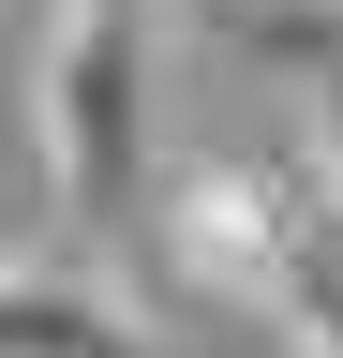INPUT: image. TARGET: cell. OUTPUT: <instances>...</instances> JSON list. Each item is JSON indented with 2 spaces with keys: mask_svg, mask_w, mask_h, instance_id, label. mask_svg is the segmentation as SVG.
<instances>
[{
  "mask_svg": "<svg viewBox=\"0 0 343 358\" xmlns=\"http://www.w3.org/2000/svg\"><path fill=\"white\" fill-rule=\"evenodd\" d=\"M30 164L75 224L149 194V0H45L30 15Z\"/></svg>",
  "mask_w": 343,
  "mask_h": 358,
  "instance_id": "cell-1",
  "label": "cell"
},
{
  "mask_svg": "<svg viewBox=\"0 0 343 358\" xmlns=\"http://www.w3.org/2000/svg\"><path fill=\"white\" fill-rule=\"evenodd\" d=\"M314 224H328V194H314L298 164H194L180 194H164V254H180V268H194L209 299H239V313H269Z\"/></svg>",
  "mask_w": 343,
  "mask_h": 358,
  "instance_id": "cell-2",
  "label": "cell"
},
{
  "mask_svg": "<svg viewBox=\"0 0 343 358\" xmlns=\"http://www.w3.org/2000/svg\"><path fill=\"white\" fill-rule=\"evenodd\" d=\"M0 358H149L135 299L75 254H0Z\"/></svg>",
  "mask_w": 343,
  "mask_h": 358,
  "instance_id": "cell-3",
  "label": "cell"
},
{
  "mask_svg": "<svg viewBox=\"0 0 343 358\" xmlns=\"http://www.w3.org/2000/svg\"><path fill=\"white\" fill-rule=\"evenodd\" d=\"M239 60H269L284 90H328L343 75V0H194Z\"/></svg>",
  "mask_w": 343,
  "mask_h": 358,
  "instance_id": "cell-4",
  "label": "cell"
},
{
  "mask_svg": "<svg viewBox=\"0 0 343 358\" xmlns=\"http://www.w3.org/2000/svg\"><path fill=\"white\" fill-rule=\"evenodd\" d=\"M269 329H284V358H343V209L298 239V268H284V299H269Z\"/></svg>",
  "mask_w": 343,
  "mask_h": 358,
  "instance_id": "cell-5",
  "label": "cell"
},
{
  "mask_svg": "<svg viewBox=\"0 0 343 358\" xmlns=\"http://www.w3.org/2000/svg\"><path fill=\"white\" fill-rule=\"evenodd\" d=\"M298 179L343 209V75H328V90H298Z\"/></svg>",
  "mask_w": 343,
  "mask_h": 358,
  "instance_id": "cell-6",
  "label": "cell"
}]
</instances>
